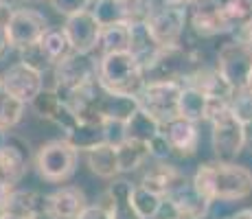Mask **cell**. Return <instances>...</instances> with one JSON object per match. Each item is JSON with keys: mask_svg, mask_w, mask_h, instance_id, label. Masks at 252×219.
Instances as JSON below:
<instances>
[{"mask_svg": "<svg viewBox=\"0 0 252 219\" xmlns=\"http://www.w3.org/2000/svg\"><path fill=\"white\" fill-rule=\"evenodd\" d=\"M191 182L211 204H232L252 195V169L239 162H204L191 175Z\"/></svg>", "mask_w": 252, "mask_h": 219, "instance_id": "1", "label": "cell"}, {"mask_svg": "<svg viewBox=\"0 0 252 219\" xmlns=\"http://www.w3.org/2000/svg\"><path fill=\"white\" fill-rule=\"evenodd\" d=\"M96 84L103 88L105 92L138 96V92L145 86V75H143V68L138 66L136 57L129 51L108 53V55H99Z\"/></svg>", "mask_w": 252, "mask_h": 219, "instance_id": "2", "label": "cell"}, {"mask_svg": "<svg viewBox=\"0 0 252 219\" xmlns=\"http://www.w3.org/2000/svg\"><path fill=\"white\" fill-rule=\"evenodd\" d=\"M79 164V152L66 138H53L40 145L35 154V169L44 182L64 184L75 175Z\"/></svg>", "mask_w": 252, "mask_h": 219, "instance_id": "3", "label": "cell"}, {"mask_svg": "<svg viewBox=\"0 0 252 219\" xmlns=\"http://www.w3.org/2000/svg\"><path fill=\"white\" fill-rule=\"evenodd\" d=\"M211 147L215 160L220 162H237L246 149L244 123L230 112V108L217 112L211 121Z\"/></svg>", "mask_w": 252, "mask_h": 219, "instance_id": "4", "label": "cell"}, {"mask_svg": "<svg viewBox=\"0 0 252 219\" xmlns=\"http://www.w3.org/2000/svg\"><path fill=\"white\" fill-rule=\"evenodd\" d=\"M96 66H99V55H94V53H70L66 60L57 62L51 70L53 79H55V84H53L55 92L64 96L72 90L94 84Z\"/></svg>", "mask_w": 252, "mask_h": 219, "instance_id": "5", "label": "cell"}, {"mask_svg": "<svg viewBox=\"0 0 252 219\" xmlns=\"http://www.w3.org/2000/svg\"><path fill=\"white\" fill-rule=\"evenodd\" d=\"M182 84L178 81H145L143 90L138 92V108L145 110L158 123L178 116V99H180Z\"/></svg>", "mask_w": 252, "mask_h": 219, "instance_id": "6", "label": "cell"}, {"mask_svg": "<svg viewBox=\"0 0 252 219\" xmlns=\"http://www.w3.org/2000/svg\"><path fill=\"white\" fill-rule=\"evenodd\" d=\"M215 70L232 90H241L248 86L252 72V48L244 42L228 40L220 46L215 60Z\"/></svg>", "mask_w": 252, "mask_h": 219, "instance_id": "7", "label": "cell"}, {"mask_svg": "<svg viewBox=\"0 0 252 219\" xmlns=\"http://www.w3.org/2000/svg\"><path fill=\"white\" fill-rule=\"evenodd\" d=\"M145 27H147L152 40L160 48L178 46V44H182V37L187 33V9L156 4Z\"/></svg>", "mask_w": 252, "mask_h": 219, "instance_id": "8", "label": "cell"}, {"mask_svg": "<svg viewBox=\"0 0 252 219\" xmlns=\"http://www.w3.org/2000/svg\"><path fill=\"white\" fill-rule=\"evenodd\" d=\"M187 29L197 37H217L230 33V22L226 20L221 0H191L187 4Z\"/></svg>", "mask_w": 252, "mask_h": 219, "instance_id": "9", "label": "cell"}, {"mask_svg": "<svg viewBox=\"0 0 252 219\" xmlns=\"http://www.w3.org/2000/svg\"><path fill=\"white\" fill-rule=\"evenodd\" d=\"M4 29H7L9 46L20 51L24 46H31V44L40 42V37L44 35V31L48 29V20L44 13L35 11V9L20 7L11 11Z\"/></svg>", "mask_w": 252, "mask_h": 219, "instance_id": "10", "label": "cell"}, {"mask_svg": "<svg viewBox=\"0 0 252 219\" xmlns=\"http://www.w3.org/2000/svg\"><path fill=\"white\" fill-rule=\"evenodd\" d=\"M0 88H2L4 94L13 96V99L22 101L24 105H29L40 94L42 88H44V75L20 64V62H16L4 72H0Z\"/></svg>", "mask_w": 252, "mask_h": 219, "instance_id": "11", "label": "cell"}, {"mask_svg": "<svg viewBox=\"0 0 252 219\" xmlns=\"http://www.w3.org/2000/svg\"><path fill=\"white\" fill-rule=\"evenodd\" d=\"M164 204L173 211V215L187 219H206L213 208V204L193 187L191 178H187V175L164 195Z\"/></svg>", "mask_w": 252, "mask_h": 219, "instance_id": "12", "label": "cell"}, {"mask_svg": "<svg viewBox=\"0 0 252 219\" xmlns=\"http://www.w3.org/2000/svg\"><path fill=\"white\" fill-rule=\"evenodd\" d=\"M88 197H86L84 188L79 187H60L53 193L44 195V211L42 217L46 219H79L81 213L88 206Z\"/></svg>", "mask_w": 252, "mask_h": 219, "instance_id": "13", "label": "cell"}, {"mask_svg": "<svg viewBox=\"0 0 252 219\" xmlns=\"http://www.w3.org/2000/svg\"><path fill=\"white\" fill-rule=\"evenodd\" d=\"M64 33L70 42L72 53H94L99 44L101 27L90 13V9H84L79 13H72L64 20Z\"/></svg>", "mask_w": 252, "mask_h": 219, "instance_id": "14", "label": "cell"}, {"mask_svg": "<svg viewBox=\"0 0 252 219\" xmlns=\"http://www.w3.org/2000/svg\"><path fill=\"white\" fill-rule=\"evenodd\" d=\"M160 134L167 140L171 154H178L182 158L193 156L197 152V147H200V129H197V123L182 119V116H176V119L162 123Z\"/></svg>", "mask_w": 252, "mask_h": 219, "instance_id": "15", "label": "cell"}, {"mask_svg": "<svg viewBox=\"0 0 252 219\" xmlns=\"http://www.w3.org/2000/svg\"><path fill=\"white\" fill-rule=\"evenodd\" d=\"M29 169V145L22 138L9 136L7 145L0 149V182L16 187Z\"/></svg>", "mask_w": 252, "mask_h": 219, "instance_id": "16", "label": "cell"}, {"mask_svg": "<svg viewBox=\"0 0 252 219\" xmlns=\"http://www.w3.org/2000/svg\"><path fill=\"white\" fill-rule=\"evenodd\" d=\"M182 178H184V173L176 164L169 162V160H154L152 167H145L138 187L147 188V191L156 193V195H160L164 199V195H167Z\"/></svg>", "mask_w": 252, "mask_h": 219, "instance_id": "17", "label": "cell"}, {"mask_svg": "<svg viewBox=\"0 0 252 219\" xmlns=\"http://www.w3.org/2000/svg\"><path fill=\"white\" fill-rule=\"evenodd\" d=\"M132 188L134 184L127 178L110 180L103 202L105 211H108V219H140L132 206Z\"/></svg>", "mask_w": 252, "mask_h": 219, "instance_id": "18", "label": "cell"}, {"mask_svg": "<svg viewBox=\"0 0 252 219\" xmlns=\"http://www.w3.org/2000/svg\"><path fill=\"white\" fill-rule=\"evenodd\" d=\"M138 110V99L127 94H114V92H105L99 86V94H96V114H99L101 123L105 121H114V123H125L134 112Z\"/></svg>", "mask_w": 252, "mask_h": 219, "instance_id": "19", "label": "cell"}, {"mask_svg": "<svg viewBox=\"0 0 252 219\" xmlns=\"http://www.w3.org/2000/svg\"><path fill=\"white\" fill-rule=\"evenodd\" d=\"M127 27H129V48L127 51L136 57L138 66L143 68V72H145V68L152 64V62L156 60V55L160 53V46L152 40V35H149L145 22L127 24Z\"/></svg>", "mask_w": 252, "mask_h": 219, "instance_id": "20", "label": "cell"}, {"mask_svg": "<svg viewBox=\"0 0 252 219\" xmlns=\"http://www.w3.org/2000/svg\"><path fill=\"white\" fill-rule=\"evenodd\" d=\"M86 164L96 178L114 180L119 178V160H116V147L101 143L86 152Z\"/></svg>", "mask_w": 252, "mask_h": 219, "instance_id": "21", "label": "cell"}, {"mask_svg": "<svg viewBox=\"0 0 252 219\" xmlns=\"http://www.w3.org/2000/svg\"><path fill=\"white\" fill-rule=\"evenodd\" d=\"M4 211L40 219L42 211H44V193L33 191V188H13L4 204Z\"/></svg>", "mask_w": 252, "mask_h": 219, "instance_id": "22", "label": "cell"}, {"mask_svg": "<svg viewBox=\"0 0 252 219\" xmlns=\"http://www.w3.org/2000/svg\"><path fill=\"white\" fill-rule=\"evenodd\" d=\"M178 116L193 123H206L208 119V96L193 86H182L178 99Z\"/></svg>", "mask_w": 252, "mask_h": 219, "instance_id": "23", "label": "cell"}, {"mask_svg": "<svg viewBox=\"0 0 252 219\" xmlns=\"http://www.w3.org/2000/svg\"><path fill=\"white\" fill-rule=\"evenodd\" d=\"M125 140H138V143L149 145L158 134H160V123L147 114L145 110H136L127 121L123 123Z\"/></svg>", "mask_w": 252, "mask_h": 219, "instance_id": "24", "label": "cell"}, {"mask_svg": "<svg viewBox=\"0 0 252 219\" xmlns=\"http://www.w3.org/2000/svg\"><path fill=\"white\" fill-rule=\"evenodd\" d=\"M116 160H119V175L138 171L149 160V145L138 140H123L116 147Z\"/></svg>", "mask_w": 252, "mask_h": 219, "instance_id": "25", "label": "cell"}, {"mask_svg": "<svg viewBox=\"0 0 252 219\" xmlns=\"http://www.w3.org/2000/svg\"><path fill=\"white\" fill-rule=\"evenodd\" d=\"M37 44H40L42 53L48 57V62H51L53 66H55L57 62L66 60V57L72 53L70 42H68V37H66V33H64V29H62V27L60 29H57V27H48Z\"/></svg>", "mask_w": 252, "mask_h": 219, "instance_id": "26", "label": "cell"}, {"mask_svg": "<svg viewBox=\"0 0 252 219\" xmlns=\"http://www.w3.org/2000/svg\"><path fill=\"white\" fill-rule=\"evenodd\" d=\"M129 48V27L127 24H112V27H103L99 33V44L96 51L99 55H108V53H123Z\"/></svg>", "mask_w": 252, "mask_h": 219, "instance_id": "27", "label": "cell"}, {"mask_svg": "<svg viewBox=\"0 0 252 219\" xmlns=\"http://www.w3.org/2000/svg\"><path fill=\"white\" fill-rule=\"evenodd\" d=\"M66 140L77 149V152H88V149L96 147L103 143V123L94 125V123H77L68 134L64 136Z\"/></svg>", "mask_w": 252, "mask_h": 219, "instance_id": "28", "label": "cell"}, {"mask_svg": "<svg viewBox=\"0 0 252 219\" xmlns=\"http://www.w3.org/2000/svg\"><path fill=\"white\" fill-rule=\"evenodd\" d=\"M88 9L101 29L112 27V24H127V16L121 0H92Z\"/></svg>", "mask_w": 252, "mask_h": 219, "instance_id": "29", "label": "cell"}, {"mask_svg": "<svg viewBox=\"0 0 252 219\" xmlns=\"http://www.w3.org/2000/svg\"><path fill=\"white\" fill-rule=\"evenodd\" d=\"M132 206H134V211L138 213L140 219H156L158 215H160L162 206H164V199L160 195H156V193H152V191H147V188L134 184Z\"/></svg>", "mask_w": 252, "mask_h": 219, "instance_id": "30", "label": "cell"}, {"mask_svg": "<svg viewBox=\"0 0 252 219\" xmlns=\"http://www.w3.org/2000/svg\"><path fill=\"white\" fill-rule=\"evenodd\" d=\"M24 112H27V105L22 101L13 99L0 90V127L7 131L13 129L24 119Z\"/></svg>", "mask_w": 252, "mask_h": 219, "instance_id": "31", "label": "cell"}, {"mask_svg": "<svg viewBox=\"0 0 252 219\" xmlns=\"http://www.w3.org/2000/svg\"><path fill=\"white\" fill-rule=\"evenodd\" d=\"M62 103H64V101L60 99V94L55 92V88H46V86H44V88L40 90V94H37L29 105H31V110L35 112L40 119H44V121H48V123H51V119L55 116V112L60 110Z\"/></svg>", "mask_w": 252, "mask_h": 219, "instance_id": "32", "label": "cell"}, {"mask_svg": "<svg viewBox=\"0 0 252 219\" xmlns=\"http://www.w3.org/2000/svg\"><path fill=\"white\" fill-rule=\"evenodd\" d=\"M228 108L244 125L252 123V90H248V88L235 90L228 101Z\"/></svg>", "mask_w": 252, "mask_h": 219, "instance_id": "33", "label": "cell"}, {"mask_svg": "<svg viewBox=\"0 0 252 219\" xmlns=\"http://www.w3.org/2000/svg\"><path fill=\"white\" fill-rule=\"evenodd\" d=\"M18 53H20V64L33 68V70L42 72V75H46V72L53 70V64L48 62V57L44 55V53H42L40 44H31V46H24V48H20Z\"/></svg>", "mask_w": 252, "mask_h": 219, "instance_id": "34", "label": "cell"}, {"mask_svg": "<svg viewBox=\"0 0 252 219\" xmlns=\"http://www.w3.org/2000/svg\"><path fill=\"white\" fill-rule=\"evenodd\" d=\"M127 16V24H136V22H147V18L154 13L156 9V0H121Z\"/></svg>", "mask_w": 252, "mask_h": 219, "instance_id": "35", "label": "cell"}, {"mask_svg": "<svg viewBox=\"0 0 252 219\" xmlns=\"http://www.w3.org/2000/svg\"><path fill=\"white\" fill-rule=\"evenodd\" d=\"M48 2H51V7L55 9L57 13L68 18L72 13H79V11H84V9H88L92 0H48Z\"/></svg>", "mask_w": 252, "mask_h": 219, "instance_id": "36", "label": "cell"}, {"mask_svg": "<svg viewBox=\"0 0 252 219\" xmlns=\"http://www.w3.org/2000/svg\"><path fill=\"white\" fill-rule=\"evenodd\" d=\"M125 140V129L123 123H114V121H105L103 123V143L112 145V147H119Z\"/></svg>", "mask_w": 252, "mask_h": 219, "instance_id": "37", "label": "cell"}, {"mask_svg": "<svg viewBox=\"0 0 252 219\" xmlns=\"http://www.w3.org/2000/svg\"><path fill=\"white\" fill-rule=\"evenodd\" d=\"M169 156H171V149H169L164 136L158 134L156 138L149 143V158H154V160H169Z\"/></svg>", "mask_w": 252, "mask_h": 219, "instance_id": "38", "label": "cell"}, {"mask_svg": "<svg viewBox=\"0 0 252 219\" xmlns=\"http://www.w3.org/2000/svg\"><path fill=\"white\" fill-rule=\"evenodd\" d=\"M79 219H108V211L103 204H88Z\"/></svg>", "mask_w": 252, "mask_h": 219, "instance_id": "39", "label": "cell"}, {"mask_svg": "<svg viewBox=\"0 0 252 219\" xmlns=\"http://www.w3.org/2000/svg\"><path fill=\"white\" fill-rule=\"evenodd\" d=\"M9 51H11V46H9V40H7V29H4V24H0V60Z\"/></svg>", "mask_w": 252, "mask_h": 219, "instance_id": "40", "label": "cell"}, {"mask_svg": "<svg viewBox=\"0 0 252 219\" xmlns=\"http://www.w3.org/2000/svg\"><path fill=\"white\" fill-rule=\"evenodd\" d=\"M217 219H252V208H239V211L230 213V215H221Z\"/></svg>", "mask_w": 252, "mask_h": 219, "instance_id": "41", "label": "cell"}, {"mask_svg": "<svg viewBox=\"0 0 252 219\" xmlns=\"http://www.w3.org/2000/svg\"><path fill=\"white\" fill-rule=\"evenodd\" d=\"M13 188H16V187H9V184L0 182V213L4 211V204H7V199H9V193H11Z\"/></svg>", "mask_w": 252, "mask_h": 219, "instance_id": "42", "label": "cell"}, {"mask_svg": "<svg viewBox=\"0 0 252 219\" xmlns=\"http://www.w3.org/2000/svg\"><path fill=\"white\" fill-rule=\"evenodd\" d=\"M244 138H246V149L252 152V123L244 125Z\"/></svg>", "mask_w": 252, "mask_h": 219, "instance_id": "43", "label": "cell"}, {"mask_svg": "<svg viewBox=\"0 0 252 219\" xmlns=\"http://www.w3.org/2000/svg\"><path fill=\"white\" fill-rule=\"evenodd\" d=\"M0 219H35V217H24V215H16V213L2 211V213H0Z\"/></svg>", "mask_w": 252, "mask_h": 219, "instance_id": "44", "label": "cell"}, {"mask_svg": "<svg viewBox=\"0 0 252 219\" xmlns=\"http://www.w3.org/2000/svg\"><path fill=\"white\" fill-rule=\"evenodd\" d=\"M7 140H9V131L0 127V149H2L4 145H7Z\"/></svg>", "mask_w": 252, "mask_h": 219, "instance_id": "45", "label": "cell"}, {"mask_svg": "<svg viewBox=\"0 0 252 219\" xmlns=\"http://www.w3.org/2000/svg\"><path fill=\"white\" fill-rule=\"evenodd\" d=\"M246 88H248V90H252V72H250V79H248V86H246Z\"/></svg>", "mask_w": 252, "mask_h": 219, "instance_id": "46", "label": "cell"}, {"mask_svg": "<svg viewBox=\"0 0 252 219\" xmlns=\"http://www.w3.org/2000/svg\"><path fill=\"white\" fill-rule=\"evenodd\" d=\"M164 219H187V217H180V215H171V217H164Z\"/></svg>", "mask_w": 252, "mask_h": 219, "instance_id": "47", "label": "cell"}, {"mask_svg": "<svg viewBox=\"0 0 252 219\" xmlns=\"http://www.w3.org/2000/svg\"><path fill=\"white\" fill-rule=\"evenodd\" d=\"M248 46H250V48H252V37H250V40H248Z\"/></svg>", "mask_w": 252, "mask_h": 219, "instance_id": "48", "label": "cell"}, {"mask_svg": "<svg viewBox=\"0 0 252 219\" xmlns=\"http://www.w3.org/2000/svg\"><path fill=\"white\" fill-rule=\"evenodd\" d=\"M0 90H2V88H0Z\"/></svg>", "mask_w": 252, "mask_h": 219, "instance_id": "49", "label": "cell"}, {"mask_svg": "<svg viewBox=\"0 0 252 219\" xmlns=\"http://www.w3.org/2000/svg\"><path fill=\"white\" fill-rule=\"evenodd\" d=\"M9 2H11V0H9Z\"/></svg>", "mask_w": 252, "mask_h": 219, "instance_id": "50", "label": "cell"}]
</instances>
